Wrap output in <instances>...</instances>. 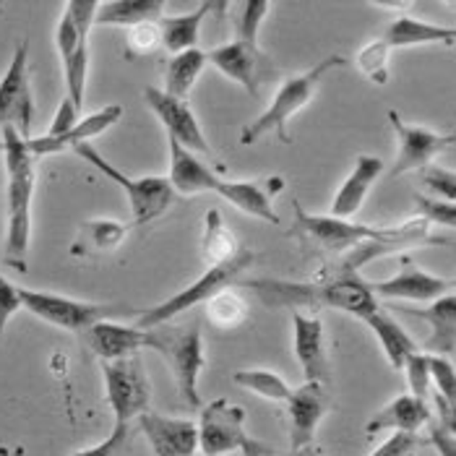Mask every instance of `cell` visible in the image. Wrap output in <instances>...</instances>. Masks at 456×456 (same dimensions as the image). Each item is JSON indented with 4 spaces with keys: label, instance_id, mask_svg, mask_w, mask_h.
<instances>
[{
    "label": "cell",
    "instance_id": "1",
    "mask_svg": "<svg viewBox=\"0 0 456 456\" xmlns=\"http://www.w3.org/2000/svg\"><path fill=\"white\" fill-rule=\"evenodd\" d=\"M240 287L253 289V295L272 311L280 308H295V314L300 308L308 311H342L347 316L365 321L368 316L379 314V300L370 292L368 281H362L357 274L352 277H331L323 280L318 277L314 281H289V280H246L238 281Z\"/></svg>",
    "mask_w": 456,
    "mask_h": 456
},
{
    "label": "cell",
    "instance_id": "2",
    "mask_svg": "<svg viewBox=\"0 0 456 456\" xmlns=\"http://www.w3.org/2000/svg\"><path fill=\"white\" fill-rule=\"evenodd\" d=\"M170 185L183 196H199V193H216L232 207L256 216L269 224H280V214L272 207V199L281 193L284 180L281 177H264V180H222L204 165L193 151L183 149L180 143L170 141Z\"/></svg>",
    "mask_w": 456,
    "mask_h": 456
},
{
    "label": "cell",
    "instance_id": "3",
    "mask_svg": "<svg viewBox=\"0 0 456 456\" xmlns=\"http://www.w3.org/2000/svg\"><path fill=\"white\" fill-rule=\"evenodd\" d=\"M3 162H5V199H8V227H5V264L27 272V253L32 240V199H35L37 159L27 139L13 128H3Z\"/></svg>",
    "mask_w": 456,
    "mask_h": 456
},
{
    "label": "cell",
    "instance_id": "4",
    "mask_svg": "<svg viewBox=\"0 0 456 456\" xmlns=\"http://www.w3.org/2000/svg\"><path fill=\"white\" fill-rule=\"evenodd\" d=\"M146 342L143 350H154L162 354V360L167 362L175 387L183 396V402L191 410L201 407V396H199V379L204 373L207 365V354H204V337H201V326L193 323H162L154 329H143Z\"/></svg>",
    "mask_w": 456,
    "mask_h": 456
},
{
    "label": "cell",
    "instance_id": "5",
    "mask_svg": "<svg viewBox=\"0 0 456 456\" xmlns=\"http://www.w3.org/2000/svg\"><path fill=\"white\" fill-rule=\"evenodd\" d=\"M345 66H347V61L342 55H329V58H323L321 63H316L314 69H308L305 73L284 78L280 92L274 94L269 107L243 128L240 143L250 146V143H256L261 136H269V134H274L281 143H292V136L287 131L292 115H297L303 107L314 100L318 84H321V78L326 73H331L334 69H345Z\"/></svg>",
    "mask_w": 456,
    "mask_h": 456
},
{
    "label": "cell",
    "instance_id": "6",
    "mask_svg": "<svg viewBox=\"0 0 456 456\" xmlns=\"http://www.w3.org/2000/svg\"><path fill=\"white\" fill-rule=\"evenodd\" d=\"M295 222L287 230L289 238H295L305 250H314L318 256H347L354 248L365 246L370 240H379L384 235V227H370L350 219H337L331 214H308L303 204L295 199Z\"/></svg>",
    "mask_w": 456,
    "mask_h": 456
},
{
    "label": "cell",
    "instance_id": "7",
    "mask_svg": "<svg viewBox=\"0 0 456 456\" xmlns=\"http://www.w3.org/2000/svg\"><path fill=\"white\" fill-rule=\"evenodd\" d=\"M73 151L92 165L94 170H100L107 180H112L115 185H120V191L126 193L131 214H134V224H149L157 222L159 216H165L170 207L175 204V191L170 185L167 177H128L123 170H118L112 162H107L105 157L92 146V143H76Z\"/></svg>",
    "mask_w": 456,
    "mask_h": 456
},
{
    "label": "cell",
    "instance_id": "8",
    "mask_svg": "<svg viewBox=\"0 0 456 456\" xmlns=\"http://www.w3.org/2000/svg\"><path fill=\"white\" fill-rule=\"evenodd\" d=\"M253 261H256V253H253L250 248H243L232 261L219 264V266H207V272L193 281V284H188L185 289L170 295L165 303L149 308V311L136 321V326H139V329H154V326L170 323L173 318L180 316V314H185V311H191V308H196V305H204V303H207L209 297H214L216 292L227 289L232 281L240 280V274L253 266Z\"/></svg>",
    "mask_w": 456,
    "mask_h": 456
},
{
    "label": "cell",
    "instance_id": "9",
    "mask_svg": "<svg viewBox=\"0 0 456 456\" xmlns=\"http://www.w3.org/2000/svg\"><path fill=\"white\" fill-rule=\"evenodd\" d=\"M102 376H105L107 404L115 415V422L131 425L134 418L149 410L151 384L146 379L139 354L102 362Z\"/></svg>",
    "mask_w": 456,
    "mask_h": 456
},
{
    "label": "cell",
    "instance_id": "10",
    "mask_svg": "<svg viewBox=\"0 0 456 456\" xmlns=\"http://www.w3.org/2000/svg\"><path fill=\"white\" fill-rule=\"evenodd\" d=\"M32 84H29V42H19L11 66L0 81V128H13L21 139H32Z\"/></svg>",
    "mask_w": 456,
    "mask_h": 456
},
{
    "label": "cell",
    "instance_id": "11",
    "mask_svg": "<svg viewBox=\"0 0 456 456\" xmlns=\"http://www.w3.org/2000/svg\"><path fill=\"white\" fill-rule=\"evenodd\" d=\"M199 428V452L201 456H224L240 452L250 438L246 433V410L224 396L201 407Z\"/></svg>",
    "mask_w": 456,
    "mask_h": 456
},
{
    "label": "cell",
    "instance_id": "12",
    "mask_svg": "<svg viewBox=\"0 0 456 456\" xmlns=\"http://www.w3.org/2000/svg\"><path fill=\"white\" fill-rule=\"evenodd\" d=\"M19 300H21V308L29 311L35 318L50 326L66 329V331H84L92 323L110 316L112 311L110 305L84 303V300H73V297L42 292V289H27V287H19Z\"/></svg>",
    "mask_w": 456,
    "mask_h": 456
},
{
    "label": "cell",
    "instance_id": "13",
    "mask_svg": "<svg viewBox=\"0 0 456 456\" xmlns=\"http://www.w3.org/2000/svg\"><path fill=\"white\" fill-rule=\"evenodd\" d=\"M388 120H391V128L399 139L396 162L391 167L394 177L430 167L433 157H438L441 151H446L454 143V134H436V131L422 128V126H407L394 110H388Z\"/></svg>",
    "mask_w": 456,
    "mask_h": 456
},
{
    "label": "cell",
    "instance_id": "14",
    "mask_svg": "<svg viewBox=\"0 0 456 456\" xmlns=\"http://www.w3.org/2000/svg\"><path fill=\"white\" fill-rule=\"evenodd\" d=\"M287 404V415H289V452H300L314 446L316 430L323 415L331 407V396L326 384L316 381H305L300 388L289 391Z\"/></svg>",
    "mask_w": 456,
    "mask_h": 456
},
{
    "label": "cell",
    "instance_id": "15",
    "mask_svg": "<svg viewBox=\"0 0 456 456\" xmlns=\"http://www.w3.org/2000/svg\"><path fill=\"white\" fill-rule=\"evenodd\" d=\"M143 100H146V107L157 115V120L165 126L170 141H175V143H180V146L188 149V151L209 154V141L204 136L201 123H199V118L193 115V110L188 107V102L165 94V92L157 89V86L143 89Z\"/></svg>",
    "mask_w": 456,
    "mask_h": 456
},
{
    "label": "cell",
    "instance_id": "16",
    "mask_svg": "<svg viewBox=\"0 0 456 456\" xmlns=\"http://www.w3.org/2000/svg\"><path fill=\"white\" fill-rule=\"evenodd\" d=\"M368 287L376 295V300L388 297V300H407V303H433L449 295L454 289V281L425 272L418 264H412V258L404 256L402 269L391 280L370 281Z\"/></svg>",
    "mask_w": 456,
    "mask_h": 456
},
{
    "label": "cell",
    "instance_id": "17",
    "mask_svg": "<svg viewBox=\"0 0 456 456\" xmlns=\"http://www.w3.org/2000/svg\"><path fill=\"white\" fill-rule=\"evenodd\" d=\"M264 53L256 42L232 39L207 53V63H211L219 73L240 84L250 97L261 94V66H264Z\"/></svg>",
    "mask_w": 456,
    "mask_h": 456
},
{
    "label": "cell",
    "instance_id": "18",
    "mask_svg": "<svg viewBox=\"0 0 456 456\" xmlns=\"http://www.w3.org/2000/svg\"><path fill=\"white\" fill-rule=\"evenodd\" d=\"M139 425L154 456H196L199 452V428L193 420L146 410L139 415Z\"/></svg>",
    "mask_w": 456,
    "mask_h": 456
},
{
    "label": "cell",
    "instance_id": "19",
    "mask_svg": "<svg viewBox=\"0 0 456 456\" xmlns=\"http://www.w3.org/2000/svg\"><path fill=\"white\" fill-rule=\"evenodd\" d=\"M295 331V357L303 368L305 381L329 384V357H326V339H323V323L318 316L295 314L292 316Z\"/></svg>",
    "mask_w": 456,
    "mask_h": 456
},
{
    "label": "cell",
    "instance_id": "20",
    "mask_svg": "<svg viewBox=\"0 0 456 456\" xmlns=\"http://www.w3.org/2000/svg\"><path fill=\"white\" fill-rule=\"evenodd\" d=\"M81 334H84L86 347L94 352L102 362L139 354V350H143V342H146L143 329H139V326H123V323L110 321V318H102V321L92 323Z\"/></svg>",
    "mask_w": 456,
    "mask_h": 456
},
{
    "label": "cell",
    "instance_id": "21",
    "mask_svg": "<svg viewBox=\"0 0 456 456\" xmlns=\"http://www.w3.org/2000/svg\"><path fill=\"white\" fill-rule=\"evenodd\" d=\"M123 118V107L120 105H107L92 115H84L73 128H70L66 136H58V139H27V146L32 151V157H47V154H61L66 149H73L76 143H89L92 139H97L100 134H105L110 126H115L118 120Z\"/></svg>",
    "mask_w": 456,
    "mask_h": 456
},
{
    "label": "cell",
    "instance_id": "22",
    "mask_svg": "<svg viewBox=\"0 0 456 456\" xmlns=\"http://www.w3.org/2000/svg\"><path fill=\"white\" fill-rule=\"evenodd\" d=\"M433 420V410L428 402H422L412 394H399L388 402L384 410H379L370 422L365 425L368 436H379V433H415L425 428L428 422Z\"/></svg>",
    "mask_w": 456,
    "mask_h": 456
},
{
    "label": "cell",
    "instance_id": "23",
    "mask_svg": "<svg viewBox=\"0 0 456 456\" xmlns=\"http://www.w3.org/2000/svg\"><path fill=\"white\" fill-rule=\"evenodd\" d=\"M384 175V162L379 157L370 154H360L354 159V167L347 175V180L342 183V188L337 191L334 201H331V216L337 219H350L357 211L362 209L373 183Z\"/></svg>",
    "mask_w": 456,
    "mask_h": 456
},
{
    "label": "cell",
    "instance_id": "24",
    "mask_svg": "<svg viewBox=\"0 0 456 456\" xmlns=\"http://www.w3.org/2000/svg\"><path fill=\"white\" fill-rule=\"evenodd\" d=\"M128 238V224L118 219H86L78 224V232L70 243L69 253L73 258H105L123 246Z\"/></svg>",
    "mask_w": 456,
    "mask_h": 456
},
{
    "label": "cell",
    "instance_id": "25",
    "mask_svg": "<svg viewBox=\"0 0 456 456\" xmlns=\"http://www.w3.org/2000/svg\"><path fill=\"white\" fill-rule=\"evenodd\" d=\"M407 314L418 316L430 326V337L425 342V354L452 357L456 352V297L454 292L430 303V308H407Z\"/></svg>",
    "mask_w": 456,
    "mask_h": 456
},
{
    "label": "cell",
    "instance_id": "26",
    "mask_svg": "<svg viewBox=\"0 0 456 456\" xmlns=\"http://www.w3.org/2000/svg\"><path fill=\"white\" fill-rule=\"evenodd\" d=\"M388 50H407V47H422V45H454V27H438L430 21L412 19L407 13L394 16L388 21L384 35L379 37Z\"/></svg>",
    "mask_w": 456,
    "mask_h": 456
},
{
    "label": "cell",
    "instance_id": "27",
    "mask_svg": "<svg viewBox=\"0 0 456 456\" xmlns=\"http://www.w3.org/2000/svg\"><path fill=\"white\" fill-rule=\"evenodd\" d=\"M165 0H110L100 3L94 27H139L146 21H159L165 16Z\"/></svg>",
    "mask_w": 456,
    "mask_h": 456
},
{
    "label": "cell",
    "instance_id": "28",
    "mask_svg": "<svg viewBox=\"0 0 456 456\" xmlns=\"http://www.w3.org/2000/svg\"><path fill=\"white\" fill-rule=\"evenodd\" d=\"M219 5L214 3H199L196 11L191 13H180V16H162L159 19V35H162V47L170 50L173 55L193 50L199 35H201V24L209 16L211 11H216Z\"/></svg>",
    "mask_w": 456,
    "mask_h": 456
},
{
    "label": "cell",
    "instance_id": "29",
    "mask_svg": "<svg viewBox=\"0 0 456 456\" xmlns=\"http://www.w3.org/2000/svg\"><path fill=\"white\" fill-rule=\"evenodd\" d=\"M246 246L235 238V232L222 219V211L209 209L204 216V232H201V256L209 266H219L232 261Z\"/></svg>",
    "mask_w": 456,
    "mask_h": 456
},
{
    "label": "cell",
    "instance_id": "30",
    "mask_svg": "<svg viewBox=\"0 0 456 456\" xmlns=\"http://www.w3.org/2000/svg\"><path fill=\"white\" fill-rule=\"evenodd\" d=\"M365 323H368V329L376 334V339L381 342L388 365H391L394 370H402L404 362H407V357L418 352V342H415L394 318L387 316L384 311L368 316L365 318Z\"/></svg>",
    "mask_w": 456,
    "mask_h": 456
},
{
    "label": "cell",
    "instance_id": "31",
    "mask_svg": "<svg viewBox=\"0 0 456 456\" xmlns=\"http://www.w3.org/2000/svg\"><path fill=\"white\" fill-rule=\"evenodd\" d=\"M207 69V53L193 47V50H185V53H177L170 58V66L165 73V94L175 97V100H188L193 84L199 81V76Z\"/></svg>",
    "mask_w": 456,
    "mask_h": 456
},
{
    "label": "cell",
    "instance_id": "32",
    "mask_svg": "<svg viewBox=\"0 0 456 456\" xmlns=\"http://www.w3.org/2000/svg\"><path fill=\"white\" fill-rule=\"evenodd\" d=\"M204 305H207L209 323L216 329H235L248 318V303L243 300V295L235 292L232 287L216 292Z\"/></svg>",
    "mask_w": 456,
    "mask_h": 456
},
{
    "label": "cell",
    "instance_id": "33",
    "mask_svg": "<svg viewBox=\"0 0 456 456\" xmlns=\"http://www.w3.org/2000/svg\"><path fill=\"white\" fill-rule=\"evenodd\" d=\"M235 387L248 388L253 394H258L261 399H269V402H280L284 404L289 399V391L292 388L287 387V381L281 379L280 373L274 370H264V368H256V370H238L232 376Z\"/></svg>",
    "mask_w": 456,
    "mask_h": 456
},
{
    "label": "cell",
    "instance_id": "34",
    "mask_svg": "<svg viewBox=\"0 0 456 456\" xmlns=\"http://www.w3.org/2000/svg\"><path fill=\"white\" fill-rule=\"evenodd\" d=\"M235 11V39H243V42H256L258 45V29L261 24L266 21V16L274 11V3H266V0H248V3H238L232 5Z\"/></svg>",
    "mask_w": 456,
    "mask_h": 456
},
{
    "label": "cell",
    "instance_id": "35",
    "mask_svg": "<svg viewBox=\"0 0 456 456\" xmlns=\"http://www.w3.org/2000/svg\"><path fill=\"white\" fill-rule=\"evenodd\" d=\"M86 70H89V42H84L73 58L63 63L66 73V97L78 110H84V97H86Z\"/></svg>",
    "mask_w": 456,
    "mask_h": 456
},
{
    "label": "cell",
    "instance_id": "36",
    "mask_svg": "<svg viewBox=\"0 0 456 456\" xmlns=\"http://www.w3.org/2000/svg\"><path fill=\"white\" fill-rule=\"evenodd\" d=\"M428 370H430V387H436V396L446 404L456 407V373L452 360L428 354Z\"/></svg>",
    "mask_w": 456,
    "mask_h": 456
},
{
    "label": "cell",
    "instance_id": "37",
    "mask_svg": "<svg viewBox=\"0 0 456 456\" xmlns=\"http://www.w3.org/2000/svg\"><path fill=\"white\" fill-rule=\"evenodd\" d=\"M388 50L381 39H370L360 53H357V69L362 70L373 84L384 86L388 81Z\"/></svg>",
    "mask_w": 456,
    "mask_h": 456
},
{
    "label": "cell",
    "instance_id": "38",
    "mask_svg": "<svg viewBox=\"0 0 456 456\" xmlns=\"http://www.w3.org/2000/svg\"><path fill=\"white\" fill-rule=\"evenodd\" d=\"M162 47V35H159V21H146L139 27L128 29V45L126 55L128 58H146L154 55Z\"/></svg>",
    "mask_w": 456,
    "mask_h": 456
},
{
    "label": "cell",
    "instance_id": "39",
    "mask_svg": "<svg viewBox=\"0 0 456 456\" xmlns=\"http://www.w3.org/2000/svg\"><path fill=\"white\" fill-rule=\"evenodd\" d=\"M402 370L407 373L410 394H412V396H418V399H422V402H428V399H430V370H428V354L420 350L415 352V354H410Z\"/></svg>",
    "mask_w": 456,
    "mask_h": 456
},
{
    "label": "cell",
    "instance_id": "40",
    "mask_svg": "<svg viewBox=\"0 0 456 456\" xmlns=\"http://www.w3.org/2000/svg\"><path fill=\"white\" fill-rule=\"evenodd\" d=\"M415 207H418V216L425 219L430 227L441 224L446 230H452L456 224V207L449 201H438V199H428V196H415Z\"/></svg>",
    "mask_w": 456,
    "mask_h": 456
},
{
    "label": "cell",
    "instance_id": "41",
    "mask_svg": "<svg viewBox=\"0 0 456 456\" xmlns=\"http://www.w3.org/2000/svg\"><path fill=\"white\" fill-rule=\"evenodd\" d=\"M84 42H89V37L81 35V32H78V27L73 24V19H70L69 13L63 11L61 21H58V27H55V47H58L61 61H63V63L70 61V58H73V53H76Z\"/></svg>",
    "mask_w": 456,
    "mask_h": 456
},
{
    "label": "cell",
    "instance_id": "42",
    "mask_svg": "<svg viewBox=\"0 0 456 456\" xmlns=\"http://www.w3.org/2000/svg\"><path fill=\"white\" fill-rule=\"evenodd\" d=\"M422 183L428 185V191L438 199V201H449L454 204L456 199V175L446 167H425Z\"/></svg>",
    "mask_w": 456,
    "mask_h": 456
},
{
    "label": "cell",
    "instance_id": "43",
    "mask_svg": "<svg viewBox=\"0 0 456 456\" xmlns=\"http://www.w3.org/2000/svg\"><path fill=\"white\" fill-rule=\"evenodd\" d=\"M128 441H131V425L115 422L112 433L107 436L105 441H100V444H94L89 449H78V452H73L70 456H118L128 446Z\"/></svg>",
    "mask_w": 456,
    "mask_h": 456
},
{
    "label": "cell",
    "instance_id": "44",
    "mask_svg": "<svg viewBox=\"0 0 456 456\" xmlns=\"http://www.w3.org/2000/svg\"><path fill=\"white\" fill-rule=\"evenodd\" d=\"M21 311V300H19V287L13 281H8L0 274V345H3V334L8 321Z\"/></svg>",
    "mask_w": 456,
    "mask_h": 456
},
{
    "label": "cell",
    "instance_id": "45",
    "mask_svg": "<svg viewBox=\"0 0 456 456\" xmlns=\"http://www.w3.org/2000/svg\"><path fill=\"white\" fill-rule=\"evenodd\" d=\"M100 3L97 0H70L63 5V11L73 19V24L78 27V32L84 37H89L92 27H94V16H97Z\"/></svg>",
    "mask_w": 456,
    "mask_h": 456
},
{
    "label": "cell",
    "instance_id": "46",
    "mask_svg": "<svg viewBox=\"0 0 456 456\" xmlns=\"http://www.w3.org/2000/svg\"><path fill=\"white\" fill-rule=\"evenodd\" d=\"M420 446V438L415 433H394L370 456H412Z\"/></svg>",
    "mask_w": 456,
    "mask_h": 456
},
{
    "label": "cell",
    "instance_id": "47",
    "mask_svg": "<svg viewBox=\"0 0 456 456\" xmlns=\"http://www.w3.org/2000/svg\"><path fill=\"white\" fill-rule=\"evenodd\" d=\"M78 120H81V110L73 105L69 97H63V102H61L58 112H55V118H53V126H50V131H47L45 136H47V139L66 136Z\"/></svg>",
    "mask_w": 456,
    "mask_h": 456
},
{
    "label": "cell",
    "instance_id": "48",
    "mask_svg": "<svg viewBox=\"0 0 456 456\" xmlns=\"http://www.w3.org/2000/svg\"><path fill=\"white\" fill-rule=\"evenodd\" d=\"M430 444L438 449L441 456H456V438L454 430H449L446 425H441L438 420H430Z\"/></svg>",
    "mask_w": 456,
    "mask_h": 456
},
{
    "label": "cell",
    "instance_id": "49",
    "mask_svg": "<svg viewBox=\"0 0 456 456\" xmlns=\"http://www.w3.org/2000/svg\"><path fill=\"white\" fill-rule=\"evenodd\" d=\"M240 452H243V456H277V452L272 446H266V444H261L256 438H248L246 446Z\"/></svg>",
    "mask_w": 456,
    "mask_h": 456
},
{
    "label": "cell",
    "instance_id": "50",
    "mask_svg": "<svg viewBox=\"0 0 456 456\" xmlns=\"http://www.w3.org/2000/svg\"><path fill=\"white\" fill-rule=\"evenodd\" d=\"M289 456H316L314 454V446H308V449H300V452H295V454Z\"/></svg>",
    "mask_w": 456,
    "mask_h": 456
},
{
    "label": "cell",
    "instance_id": "51",
    "mask_svg": "<svg viewBox=\"0 0 456 456\" xmlns=\"http://www.w3.org/2000/svg\"><path fill=\"white\" fill-rule=\"evenodd\" d=\"M0 13H3V3H0Z\"/></svg>",
    "mask_w": 456,
    "mask_h": 456
}]
</instances>
